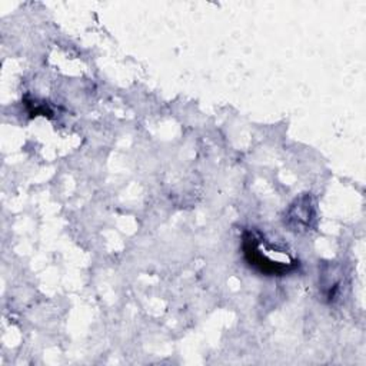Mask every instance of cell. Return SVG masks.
I'll return each mask as SVG.
<instances>
[{"instance_id": "6da1fadb", "label": "cell", "mask_w": 366, "mask_h": 366, "mask_svg": "<svg viewBox=\"0 0 366 366\" xmlns=\"http://www.w3.org/2000/svg\"><path fill=\"white\" fill-rule=\"evenodd\" d=\"M243 257L250 267L266 276H283L293 272L299 262H282L270 257V253L277 250L274 244L263 239L257 232L246 230L242 240Z\"/></svg>"}, {"instance_id": "7a4b0ae2", "label": "cell", "mask_w": 366, "mask_h": 366, "mask_svg": "<svg viewBox=\"0 0 366 366\" xmlns=\"http://www.w3.org/2000/svg\"><path fill=\"white\" fill-rule=\"evenodd\" d=\"M287 224L292 227V230H306L310 227V220L315 217L313 206L310 203L309 196H303L292 204V207L287 212Z\"/></svg>"}]
</instances>
